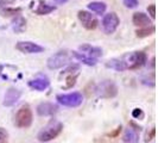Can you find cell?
Here are the masks:
<instances>
[{"label":"cell","instance_id":"6","mask_svg":"<svg viewBox=\"0 0 158 143\" xmlns=\"http://www.w3.org/2000/svg\"><path fill=\"white\" fill-rule=\"evenodd\" d=\"M69 61V54L67 50H60L55 53L54 55H51L47 61V66L49 69L55 71V69H60L64 67L67 62Z\"/></svg>","mask_w":158,"mask_h":143},{"label":"cell","instance_id":"1","mask_svg":"<svg viewBox=\"0 0 158 143\" xmlns=\"http://www.w3.org/2000/svg\"><path fill=\"white\" fill-rule=\"evenodd\" d=\"M148 62V56L144 51L127 53L121 57H115L106 62V67L117 72L140 69Z\"/></svg>","mask_w":158,"mask_h":143},{"label":"cell","instance_id":"21","mask_svg":"<svg viewBox=\"0 0 158 143\" xmlns=\"http://www.w3.org/2000/svg\"><path fill=\"white\" fill-rule=\"evenodd\" d=\"M156 31V28H155V25H150V26H145V28H140L139 30H137L135 33H137V36L138 37H148V36H151L152 33H155Z\"/></svg>","mask_w":158,"mask_h":143},{"label":"cell","instance_id":"4","mask_svg":"<svg viewBox=\"0 0 158 143\" xmlns=\"http://www.w3.org/2000/svg\"><path fill=\"white\" fill-rule=\"evenodd\" d=\"M95 93L99 98L111 99L118 94V87L113 80H103L96 86Z\"/></svg>","mask_w":158,"mask_h":143},{"label":"cell","instance_id":"22","mask_svg":"<svg viewBox=\"0 0 158 143\" xmlns=\"http://www.w3.org/2000/svg\"><path fill=\"white\" fill-rule=\"evenodd\" d=\"M142 82L144 84V85H148V86L153 87V86H155V74H152V75H151V78L149 76V75L143 76Z\"/></svg>","mask_w":158,"mask_h":143},{"label":"cell","instance_id":"12","mask_svg":"<svg viewBox=\"0 0 158 143\" xmlns=\"http://www.w3.org/2000/svg\"><path fill=\"white\" fill-rule=\"evenodd\" d=\"M29 87L35 89V91H38V92H42V91H45L49 85H50V81L48 79L45 75H42L40 74L38 76H36L35 79H31L29 82H27Z\"/></svg>","mask_w":158,"mask_h":143},{"label":"cell","instance_id":"16","mask_svg":"<svg viewBox=\"0 0 158 143\" xmlns=\"http://www.w3.org/2000/svg\"><path fill=\"white\" fill-rule=\"evenodd\" d=\"M56 6L54 5H49L48 2L43 1V0H37V5L36 7H33V12L38 16H45V15H49L51 12L56 11Z\"/></svg>","mask_w":158,"mask_h":143},{"label":"cell","instance_id":"19","mask_svg":"<svg viewBox=\"0 0 158 143\" xmlns=\"http://www.w3.org/2000/svg\"><path fill=\"white\" fill-rule=\"evenodd\" d=\"M71 55H73L74 58H76L77 61H80L81 63L86 64V66L93 67V66H95V64L98 63V60H96V58H92V57L85 55V54H82V53H80V51H73Z\"/></svg>","mask_w":158,"mask_h":143},{"label":"cell","instance_id":"5","mask_svg":"<svg viewBox=\"0 0 158 143\" xmlns=\"http://www.w3.org/2000/svg\"><path fill=\"white\" fill-rule=\"evenodd\" d=\"M57 103L67 106V107H77L83 103V95L80 92H71L67 94H57L56 95Z\"/></svg>","mask_w":158,"mask_h":143},{"label":"cell","instance_id":"3","mask_svg":"<svg viewBox=\"0 0 158 143\" xmlns=\"http://www.w3.org/2000/svg\"><path fill=\"white\" fill-rule=\"evenodd\" d=\"M62 130H63V124L61 122L55 120V122H51L43 130H40V132H38L37 138H38V141H40V142L43 143L49 142V141L56 138L57 136L62 132Z\"/></svg>","mask_w":158,"mask_h":143},{"label":"cell","instance_id":"27","mask_svg":"<svg viewBox=\"0 0 158 143\" xmlns=\"http://www.w3.org/2000/svg\"><path fill=\"white\" fill-rule=\"evenodd\" d=\"M132 116H133L135 118L139 119V118H142L143 116H144V113H143V111L140 110V109H135V110L132 111Z\"/></svg>","mask_w":158,"mask_h":143},{"label":"cell","instance_id":"17","mask_svg":"<svg viewBox=\"0 0 158 143\" xmlns=\"http://www.w3.org/2000/svg\"><path fill=\"white\" fill-rule=\"evenodd\" d=\"M123 142L124 143H139V134L137 129L133 127H128L125 129L123 135Z\"/></svg>","mask_w":158,"mask_h":143},{"label":"cell","instance_id":"10","mask_svg":"<svg viewBox=\"0 0 158 143\" xmlns=\"http://www.w3.org/2000/svg\"><path fill=\"white\" fill-rule=\"evenodd\" d=\"M12 5V0H0V15L2 17H16L20 15L22 8Z\"/></svg>","mask_w":158,"mask_h":143},{"label":"cell","instance_id":"7","mask_svg":"<svg viewBox=\"0 0 158 143\" xmlns=\"http://www.w3.org/2000/svg\"><path fill=\"white\" fill-rule=\"evenodd\" d=\"M119 24H120V19H119L118 15L115 12H110V13L103 16L102 22H101V28L106 35H112L117 31Z\"/></svg>","mask_w":158,"mask_h":143},{"label":"cell","instance_id":"26","mask_svg":"<svg viewBox=\"0 0 158 143\" xmlns=\"http://www.w3.org/2000/svg\"><path fill=\"white\" fill-rule=\"evenodd\" d=\"M148 12H149V15H150L151 19H155V18H156V5H155V4L149 5V7H148Z\"/></svg>","mask_w":158,"mask_h":143},{"label":"cell","instance_id":"15","mask_svg":"<svg viewBox=\"0 0 158 143\" xmlns=\"http://www.w3.org/2000/svg\"><path fill=\"white\" fill-rule=\"evenodd\" d=\"M132 22H133L135 26H139V28H145V26L152 25V19L144 12H135V13H133Z\"/></svg>","mask_w":158,"mask_h":143},{"label":"cell","instance_id":"18","mask_svg":"<svg viewBox=\"0 0 158 143\" xmlns=\"http://www.w3.org/2000/svg\"><path fill=\"white\" fill-rule=\"evenodd\" d=\"M12 30L16 33H23L26 30V19L23 16L18 15L12 19Z\"/></svg>","mask_w":158,"mask_h":143},{"label":"cell","instance_id":"8","mask_svg":"<svg viewBox=\"0 0 158 143\" xmlns=\"http://www.w3.org/2000/svg\"><path fill=\"white\" fill-rule=\"evenodd\" d=\"M77 18H79L81 25L86 29V30H95L99 25V20L98 18L92 15V12H88V11H85V10H81L77 12Z\"/></svg>","mask_w":158,"mask_h":143},{"label":"cell","instance_id":"13","mask_svg":"<svg viewBox=\"0 0 158 143\" xmlns=\"http://www.w3.org/2000/svg\"><path fill=\"white\" fill-rule=\"evenodd\" d=\"M58 110L57 105H55L54 103H49V102H45V103H40L38 106H37V113L42 116V117H48V116H54L56 112Z\"/></svg>","mask_w":158,"mask_h":143},{"label":"cell","instance_id":"9","mask_svg":"<svg viewBox=\"0 0 158 143\" xmlns=\"http://www.w3.org/2000/svg\"><path fill=\"white\" fill-rule=\"evenodd\" d=\"M16 49L24 54H40L44 51V48L30 41H19L16 44Z\"/></svg>","mask_w":158,"mask_h":143},{"label":"cell","instance_id":"20","mask_svg":"<svg viewBox=\"0 0 158 143\" xmlns=\"http://www.w3.org/2000/svg\"><path fill=\"white\" fill-rule=\"evenodd\" d=\"M88 10H90L92 12H94L96 15H103L107 10V5L103 1H92L87 5Z\"/></svg>","mask_w":158,"mask_h":143},{"label":"cell","instance_id":"24","mask_svg":"<svg viewBox=\"0 0 158 143\" xmlns=\"http://www.w3.org/2000/svg\"><path fill=\"white\" fill-rule=\"evenodd\" d=\"M80 69L79 64H70L69 67H67L63 72H62V75L63 74H74L75 72H77Z\"/></svg>","mask_w":158,"mask_h":143},{"label":"cell","instance_id":"28","mask_svg":"<svg viewBox=\"0 0 158 143\" xmlns=\"http://www.w3.org/2000/svg\"><path fill=\"white\" fill-rule=\"evenodd\" d=\"M56 4H58V5H63V4H65V2H68L69 0H54Z\"/></svg>","mask_w":158,"mask_h":143},{"label":"cell","instance_id":"11","mask_svg":"<svg viewBox=\"0 0 158 143\" xmlns=\"http://www.w3.org/2000/svg\"><path fill=\"white\" fill-rule=\"evenodd\" d=\"M22 97V91H19L18 88L16 87H10L5 92V95H4V100H2V105L4 106H13Z\"/></svg>","mask_w":158,"mask_h":143},{"label":"cell","instance_id":"2","mask_svg":"<svg viewBox=\"0 0 158 143\" xmlns=\"http://www.w3.org/2000/svg\"><path fill=\"white\" fill-rule=\"evenodd\" d=\"M32 120H33V115H32L31 107L27 104L22 105L15 116V125L20 129H26L31 127Z\"/></svg>","mask_w":158,"mask_h":143},{"label":"cell","instance_id":"25","mask_svg":"<svg viewBox=\"0 0 158 143\" xmlns=\"http://www.w3.org/2000/svg\"><path fill=\"white\" fill-rule=\"evenodd\" d=\"M123 2L127 8H135L139 5L138 0H123Z\"/></svg>","mask_w":158,"mask_h":143},{"label":"cell","instance_id":"23","mask_svg":"<svg viewBox=\"0 0 158 143\" xmlns=\"http://www.w3.org/2000/svg\"><path fill=\"white\" fill-rule=\"evenodd\" d=\"M0 143H8V132L2 127H0Z\"/></svg>","mask_w":158,"mask_h":143},{"label":"cell","instance_id":"14","mask_svg":"<svg viewBox=\"0 0 158 143\" xmlns=\"http://www.w3.org/2000/svg\"><path fill=\"white\" fill-rule=\"evenodd\" d=\"M79 49H80V53L89 56L92 58H96L98 60L100 56H102V49L101 48L93 47L90 44H82V46L79 47Z\"/></svg>","mask_w":158,"mask_h":143}]
</instances>
